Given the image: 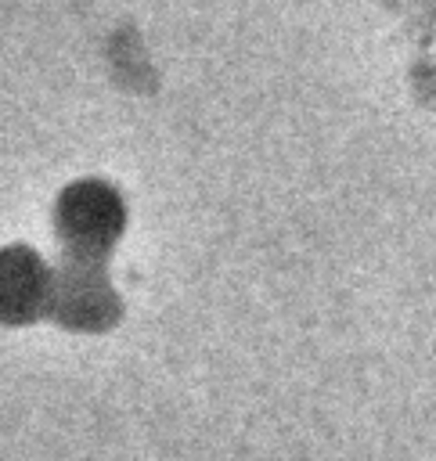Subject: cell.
<instances>
[{"label": "cell", "mask_w": 436, "mask_h": 461, "mask_svg": "<svg viewBox=\"0 0 436 461\" xmlns=\"http://www.w3.org/2000/svg\"><path fill=\"white\" fill-rule=\"evenodd\" d=\"M119 220H123L119 202L97 184H83L68 191V198L61 202V234L72 241V249L86 256H94L115 238Z\"/></svg>", "instance_id": "obj_1"}, {"label": "cell", "mask_w": 436, "mask_h": 461, "mask_svg": "<svg viewBox=\"0 0 436 461\" xmlns=\"http://www.w3.org/2000/svg\"><path fill=\"white\" fill-rule=\"evenodd\" d=\"M47 295L50 277L29 252H0V317H25Z\"/></svg>", "instance_id": "obj_2"}]
</instances>
